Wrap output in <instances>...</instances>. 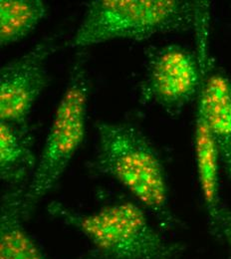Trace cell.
<instances>
[{"label":"cell","mask_w":231,"mask_h":259,"mask_svg":"<svg viewBox=\"0 0 231 259\" xmlns=\"http://www.w3.org/2000/svg\"><path fill=\"white\" fill-rule=\"evenodd\" d=\"M55 36L47 37L27 53L0 70V122L28 124L34 104L49 84L48 61L58 50Z\"/></svg>","instance_id":"obj_6"},{"label":"cell","mask_w":231,"mask_h":259,"mask_svg":"<svg viewBox=\"0 0 231 259\" xmlns=\"http://www.w3.org/2000/svg\"><path fill=\"white\" fill-rule=\"evenodd\" d=\"M195 154L198 183L212 227L222 205L219 194L220 160L208 124L203 113L198 108L195 129Z\"/></svg>","instance_id":"obj_10"},{"label":"cell","mask_w":231,"mask_h":259,"mask_svg":"<svg viewBox=\"0 0 231 259\" xmlns=\"http://www.w3.org/2000/svg\"><path fill=\"white\" fill-rule=\"evenodd\" d=\"M24 188L10 189L0 205V259H48L24 227Z\"/></svg>","instance_id":"obj_9"},{"label":"cell","mask_w":231,"mask_h":259,"mask_svg":"<svg viewBox=\"0 0 231 259\" xmlns=\"http://www.w3.org/2000/svg\"><path fill=\"white\" fill-rule=\"evenodd\" d=\"M183 0H94L70 41L82 48L103 42L147 40L197 27L204 4Z\"/></svg>","instance_id":"obj_3"},{"label":"cell","mask_w":231,"mask_h":259,"mask_svg":"<svg viewBox=\"0 0 231 259\" xmlns=\"http://www.w3.org/2000/svg\"><path fill=\"white\" fill-rule=\"evenodd\" d=\"M38 159L28 124L0 122V179L11 189L25 188Z\"/></svg>","instance_id":"obj_8"},{"label":"cell","mask_w":231,"mask_h":259,"mask_svg":"<svg viewBox=\"0 0 231 259\" xmlns=\"http://www.w3.org/2000/svg\"><path fill=\"white\" fill-rule=\"evenodd\" d=\"M47 13L48 5L42 0H1V47L24 39L47 16Z\"/></svg>","instance_id":"obj_11"},{"label":"cell","mask_w":231,"mask_h":259,"mask_svg":"<svg viewBox=\"0 0 231 259\" xmlns=\"http://www.w3.org/2000/svg\"><path fill=\"white\" fill-rule=\"evenodd\" d=\"M90 89L91 81L86 58L83 56L72 67L36 169L22 192L21 207L26 220L36 203L58 184L84 142Z\"/></svg>","instance_id":"obj_4"},{"label":"cell","mask_w":231,"mask_h":259,"mask_svg":"<svg viewBox=\"0 0 231 259\" xmlns=\"http://www.w3.org/2000/svg\"><path fill=\"white\" fill-rule=\"evenodd\" d=\"M47 210L81 232L100 259H173L181 251L179 244L167 241L145 210L131 201L105 205L89 213L53 201Z\"/></svg>","instance_id":"obj_2"},{"label":"cell","mask_w":231,"mask_h":259,"mask_svg":"<svg viewBox=\"0 0 231 259\" xmlns=\"http://www.w3.org/2000/svg\"><path fill=\"white\" fill-rule=\"evenodd\" d=\"M96 133L93 168L121 184L164 228L174 227L165 167L149 139L128 124L98 122Z\"/></svg>","instance_id":"obj_1"},{"label":"cell","mask_w":231,"mask_h":259,"mask_svg":"<svg viewBox=\"0 0 231 259\" xmlns=\"http://www.w3.org/2000/svg\"><path fill=\"white\" fill-rule=\"evenodd\" d=\"M207 67V66H206ZM214 139L222 165L231 183V79L220 71H208L198 97Z\"/></svg>","instance_id":"obj_7"},{"label":"cell","mask_w":231,"mask_h":259,"mask_svg":"<svg viewBox=\"0 0 231 259\" xmlns=\"http://www.w3.org/2000/svg\"><path fill=\"white\" fill-rule=\"evenodd\" d=\"M213 230L218 233L226 242L231 257V209L221 205L214 224L212 225Z\"/></svg>","instance_id":"obj_12"},{"label":"cell","mask_w":231,"mask_h":259,"mask_svg":"<svg viewBox=\"0 0 231 259\" xmlns=\"http://www.w3.org/2000/svg\"><path fill=\"white\" fill-rule=\"evenodd\" d=\"M201 42L198 56L176 44L155 49L141 85L142 101L176 114L198 99L206 69L204 39Z\"/></svg>","instance_id":"obj_5"}]
</instances>
